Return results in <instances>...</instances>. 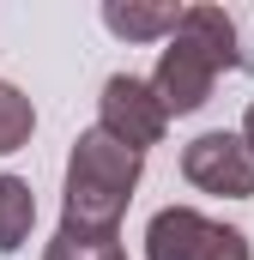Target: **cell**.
<instances>
[{
  "label": "cell",
  "mask_w": 254,
  "mask_h": 260,
  "mask_svg": "<svg viewBox=\"0 0 254 260\" xmlns=\"http://www.w3.org/2000/svg\"><path fill=\"white\" fill-rule=\"evenodd\" d=\"M230 67H248L230 12L224 6H182V18L170 30V49L157 55V73L145 85H151L164 115H194V109H206L218 73H230Z\"/></svg>",
  "instance_id": "6da1fadb"
},
{
  "label": "cell",
  "mask_w": 254,
  "mask_h": 260,
  "mask_svg": "<svg viewBox=\"0 0 254 260\" xmlns=\"http://www.w3.org/2000/svg\"><path fill=\"white\" fill-rule=\"evenodd\" d=\"M145 260H248V236L194 206H164L145 224Z\"/></svg>",
  "instance_id": "3957f363"
},
{
  "label": "cell",
  "mask_w": 254,
  "mask_h": 260,
  "mask_svg": "<svg viewBox=\"0 0 254 260\" xmlns=\"http://www.w3.org/2000/svg\"><path fill=\"white\" fill-rule=\"evenodd\" d=\"M43 260H127L121 236H97V230H55V242Z\"/></svg>",
  "instance_id": "ba28073f"
},
{
  "label": "cell",
  "mask_w": 254,
  "mask_h": 260,
  "mask_svg": "<svg viewBox=\"0 0 254 260\" xmlns=\"http://www.w3.org/2000/svg\"><path fill=\"white\" fill-rule=\"evenodd\" d=\"M97 127L109 133V139H121L127 151L145 157V145L164 139L170 115L157 109V97H151L145 79H133V73H109V79H103V97H97Z\"/></svg>",
  "instance_id": "277c9868"
},
{
  "label": "cell",
  "mask_w": 254,
  "mask_h": 260,
  "mask_svg": "<svg viewBox=\"0 0 254 260\" xmlns=\"http://www.w3.org/2000/svg\"><path fill=\"white\" fill-rule=\"evenodd\" d=\"M242 145H248V157H254V103H248V115H242Z\"/></svg>",
  "instance_id": "30bf717a"
},
{
  "label": "cell",
  "mask_w": 254,
  "mask_h": 260,
  "mask_svg": "<svg viewBox=\"0 0 254 260\" xmlns=\"http://www.w3.org/2000/svg\"><path fill=\"white\" fill-rule=\"evenodd\" d=\"M145 157L127 151L121 139L103 127H85L67 151V200H61V230H97V236H121V212L139 188Z\"/></svg>",
  "instance_id": "7a4b0ae2"
},
{
  "label": "cell",
  "mask_w": 254,
  "mask_h": 260,
  "mask_svg": "<svg viewBox=\"0 0 254 260\" xmlns=\"http://www.w3.org/2000/svg\"><path fill=\"white\" fill-rule=\"evenodd\" d=\"M37 127V109H30V97L18 91V85H0V157L6 151H18L24 139Z\"/></svg>",
  "instance_id": "9c48e42d"
},
{
  "label": "cell",
  "mask_w": 254,
  "mask_h": 260,
  "mask_svg": "<svg viewBox=\"0 0 254 260\" xmlns=\"http://www.w3.org/2000/svg\"><path fill=\"white\" fill-rule=\"evenodd\" d=\"M176 18H182V6H151V0H109L103 6V24L121 43H164L176 30Z\"/></svg>",
  "instance_id": "8992f818"
},
{
  "label": "cell",
  "mask_w": 254,
  "mask_h": 260,
  "mask_svg": "<svg viewBox=\"0 0 254 260\" xmlns=\"http://www.w3.org/2000/svg\"><path fill=\"white\" fill-rule=\"evenodd\" d=\"M37 224V194L24 176H0V254H18Z\"/></svg>",
  "instance_id": "52a82bcc"
},
{
  "label": "cell",
  "mask_w": 254,
  "mask_h": 260,
  "mask_svg": "<svg viewBox=\"0 0 254 260\" xmlns=\"http://www.w3.org/2000/svg\"><path fill=\"white\" fill-rule=\"evenodd\" d=\"M182 176L200 194H224V200H248L254 194V157L242 145V133H200V139H188Z\"/></svg>",
  "instance_id": "5b68a950"
}]
</instances>
